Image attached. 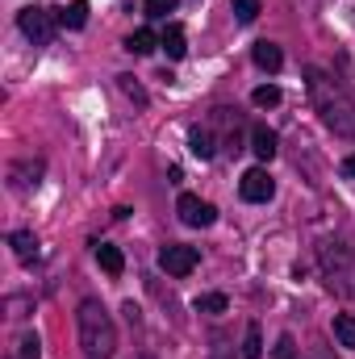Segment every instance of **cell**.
I'll use <instances>...</instances> for the list:
<instances>
[{
	"label": "cell",
	"mask_w": 355,
	"mask_h": 359,
	"mask_svg": "<svg viewBox=\"0 0 355 359\" xmlns=\"http://www.w3.org/2000/svg\"><path fill=\"white\" fill-rule=\"evenodd\" d=\"M305 92L322 126L339 138H355V100L339 80H330L322 67H305Z\"/></svg>",
	"instance_id": "6da1fadb"
},
{
	"label": "cell",
	"mask_w": 355,
	"mask_h": 359,
	"mask_svg": "<svg viewBox=\"0 0 355 359\" xmlns=\"http://www.w3.org/2000/svg\"><path fill=\"white\" fill-rule=\"evenodd\" d=\"M76 330H80V347H84V359H113L117 351V326L109 318V309L88 297L80 301V313H76Z\"/></svg>",
	"instance_id": "7a4b0ae2"
},
{
	"label": "cell",
	"mask_w": 355,
	"mask_h": 359,
	"mask_svg": "<svg viewBox=\"0 0 355 359\" xmlns=\"http://www.w3.org/2000/svg\"><path fill=\"white\" fill-rule=\"evenodd\" d=\"M17 25H21V34H25L34 46H46V42L55 38L59 17H51L46 8H34V4H29V8H21V13H17Z\"/></svg>",
	"instance_id": "3957f363"
},
{
	"label": "cell",
	"mask_w": 355,
	"mask_h": 359,
	"mask_svg": "<svg viewBox=\"0 0 355 359\" xmlns=\"http://www.w3.org/2000/svg\"><path fill=\"white\" fill-rule=\"evenodd\" d=\"M176 213H180V222H184V226H196V230H205V226H213V222H217V209H213L209 201L192 196V192H180Z\"/></svg>",
	"instance_id": "277c9868"
},
{
	"label": "cell",
	"mask_w": 355,
	"mask_h": 359,
	"mask_svg": "<svg viewBox=\"0 0 355 359\" xmlns=\"http://www.w3.org/2000/svg\"><path fill=\"white\" fill-rule=\"evenodd\" d=\"M239 196L251 201V205H264V201L276 196V180L267 176V168H251L247 176L239 180Z\"/></svg>",
	"instance_id": "5b68a950"
},
{
	"label": "cell",
	"mask_w": 355,
	"mask_h": 359,
	"mask_svg": "<svg viewBox=\"0 0 355 359\" xmlns=\"http://www.w3.org/2000/svg\"><path fill=\"white\" fill-rule=\"evenodd\" d=\"M42 176H46V163H42V159H17V163H8V188H13V192L38 188Z\"/></svg>",
	"instance_id": "8992f818"
},
{
	"label": "cell",
	"mask_w": 355,
	"mask_h": 359,
	"mask_svg": "<svg viewBox=\"0 0 355 359\" xmlns=\"http://www.w3.org/2000/svg\"><path fill=\"white\" fill-rule=\"evenodd\" d=\"M196 247H184V243H168L163 251H159V268L168 271V276H188V271L196 268Z\"/></svg>",
	"instance_id": "52a82bcc"
},
{
	"label": "cell",
	"mask_w": 355,
	"mask_h": 359,
	"mask_svg": "<svg viewBox=\"0 0 355 359\" xmlns=\"http://www.w3.org/2000/svg\"><path fill=\"white\" fill-rule=\"evenodd\" d=\"M188 151H192L196 159H213V155H217L213 126H192V130H188Z\"/></svg>",
	"instance_id": "ba28073f"
},
{
	"label": "cell",
	"mask_w": 355,
	"mask_h": 359,
	"mask_svg": "<svg viewBox=\"0 0 355 359\" xmlns=\"http://www.w3.org/2000/svg\"><path fill=\"white\" fill-rule=\"evenodd\" d=\"M351 259H355V251L347 243H326V247H322V268L330 271V276H339Z\"/></svg>",
	"instance_id": "9c48e42d"
},
{
	"label": "cell",
	"mask_w": 355,
	"mask_h": 359,
	"mask_svg": "<svg viewBox=\"0 0 355 359\" xmlns=\"http://www.w3.org/2000/svg\"><path fill=\"white\" fill-rule=\"evenodd\" d=\"M251 151L260 155V159H276V151H280V138H276V130H267V126H255L251 130Z\"/></svg>",
	"instance_id": "30bf717a"
},
{
	"label": "cell",
	"mask_w": 355,
	"mask_h": 359,
	"mask_svg": "<svg viewBox=\"0 0 355 359\" xmlns=\"http://www.w3.org/2000/svg\"><path fill=\"white\" fill-rule=\"evenodd\" d=\"M251 59H255V67H264V72H280V67H284V55H280L276 42H255V46H251Z\"/></svg>",
	"instance_id": "8fae6325"
},
{
	"label": "cell",
	"mask_w": 355,
	"mask_h": 359,
	"mask_svg": "<svg viewBox=\"0 0 355 359\" xmlns=\"http://www.w3.org/2000/svg\"><path fill=\"white\" fill-rule=\"evenodd\" d=\"M8 247H13V255H17L21 264H34V259H38V238H34L29 230H17V234H8Z\"/></svg>",
	"instance_id": "7c38bea8"
},
{
	"label": "cell",
	"mask_w": 355,
	"mask_h": 359,
	"mask_svg": "<svg viewBox=\"0 0 355 359\" xmlns=\"http://www.w3.org/2000/svg\"><path fill=\"white\" fill-rule=\"evenodd\" d=\"M159 46L168 50V59H184V50H188V34H184V25H168L163 38H159Z\"/></svg>",
	"instance_id": "4fadbf2b"
},
{
	"label": "cell",
	"mask_w": 355,
	"mask_h": 359,
	"mask_svg": "<svg viewBox=\"0 0 355 359\" xmlns=\"http://www.w3.org/2000/svg\"><path fill=\"white\" fill-rule=\"evenodd\" d=\"M59 25H67V29H84V25H88V0H72L67 8H59Z\"/></svg>",
	"instance_id": "5bb4252c"
},
{
	"label": "cell",
	"mask_w": 355,
	"mask_h": 359,
	"mask_svg": "<svg viewBox=\"0 0 355 359\" xmlns=\"http://www.w3.org/2000/svg\"><path fill=\"white\" fill-rule=\"evenodd\" d=\"M96 264H100V268L109 271V276H121V271H126V255H121L117 247L100 243V247H96Z\"/></svg>",
	"instance_id": "9a60e30c"
},
{
	"label": "cell",
	"mask_w": 355,
	"mask_h": 359,
	"mask_svg": "<svg viewBox=\"0 0 355 359\" xmlns=\"http://www.w3.org/2000/svg\"><path fill=\"white\" fill-rule=\"evenodd\" d=\"M155 46H159V38H155V29H147V25L126 38V50H130V55H151Z\"/></svg>",
	"instance_id": "2e32d148"
},
{
	"label": "cell",
	"mask_w": 355,
	"mask_h": 359,
	"mask_svg": "<svg viewBox=\"0 0 355 359\" xmlns=\"http://www.w3.org/2000/svg\"><path fill=\"white\" fill-rule=\"evenodd\" d=\"M243 359H264V334H260L255 322L243 330Z\"/></svg>",
	"instance_id": "e0dca14e"
},
{
	"label": "cell",
	"mask_w": 355,
	"mask_h": 359,
	"mask_svg": "<svg viewBox=\"0 0 355 359\" xmlns=\"http://www.w3.org/2000/svg\"><path fill=\"white\" fill-rule=\"evenodd\" d=\"M226 292H201L196 297V313H226Z\"/></svg>",
	"instance_id": "ac0fdd59"
},
{
	"label": "cell",
	"mask_w": 355,
	"mask_h": 359,
	"mask_svg": "<svg viewBox=\"0 0 355 359\" xmlns=\"http://www.w3.org/2000/svg\"><path fill=\"white\" fill-rule=\"evenodd\" d=\"M335 339H339V347H355V318L351 313H339L335 318Z\"/></svg>",
	"instance_id": "d6986e66"
},
{
	"label": "cell",
	"mask_w": 355,
	"mask_h": 359,
	"mask_svg": "<svg viewBox=\"0 0 355 359\" xmlns=\"http://www.w3.org/2000/svg\"><path fill=\"white\" fill-rule=\"evenodd\" d=\"M251 104H255V109H276V104H280V88H276V84H260V88L251 92Z\"/></svg>",
	"instance_id": "ffe728a7"
},
{
	"label": "cell",
	"mask_w": 355,
	"mask_h": 359,
	"mask_svg": "<svg viewBox=\"0 0 355 359\" xmlns=\"http://www.w3.org/2000/svg\"><path fill=\"white\" fill-rule=\"evenodd\" d=\"M4 313H8V318H29V313H34V297H17V292L4 297Z\"/></svg>",
	"instance_id": "44dd1931"
},
{
	"label": "cell",
	"mask_w": 355,
	"mask_h": 359,
	"mask_svg": "<svg viewBox=\"0 0 355 359\" xmlns=\"http://www.w3.org/2000/svg\"><path fill=\"white\" fill-rule=\"evenodd\" d=\"M17 359H42L38 334H21V339H17Z\"/></svg>",
	"instance_id": "7402d4cb"
},
{
	"label": "cell",
	"mask_w": 355,
	"mask_h": 359,
	"mask_svg": "<svg viewBox=\"0 0 355 359\" xmlns=\"http://www.w3.org/2000/svg\"><path fill=\"white\" fill-rule=\"evenodd\" d=\"M230 8H234V17H239L243 25H251V21L260 17V0H230Z\"/></svg>",
	"instance_id": "603a6c76"
},
{
	"label": "cell",
	"mask_w": 355,
	"mask_h": 359,
	"mask_svg": "<svg viewBox=\"0 0 355 359\" xmlns=\"http://www.w3.org/2000/svg\"><path fill=\"white\" fill-rule=\"evenodd\" d=\"M117 80H121V92H126L134 104H147V92H142V84H138L134 76H117Z\"/></svg>",
	"instance_id": "cb8c5ba5"
},
{
	"label": "cell",
	"mask_w": 355,
	"mask_h": 359,
	"mask_svg": "<svg viewBox=\"0 0 355 359\" xmlns=\"http://www.w3.org/2000/svg\"><path fill=\"white\" fill-rule=\"evenodd\" d=\"M293 347H297V343H293V334H280L272 355H276V359H297V351H293Z\"/></svg>",
	"instance_id": "d4e9b609"
},
{
	"label": "cell",
	"mask_w": 355,
	"mask_h": 359,
	"mask_svg": "<svg viewBox=\"0 0 355 359\" xmlns=\"http://www.w3.org/2000/svg\"><path fill=\"white\" fill-rule=\"evenodd\" d=\"M180 0H147V17H168Z\"/></svg>",
	"instance_id": "484cf974"
},
{
	"label": "cell",
	"mask_w": 355,
	"mask_h": 359,
	"mask_svg": "<svg viewBox=\"0 0 355 359\" xmlns=\"http://www.w3.org/2000/svg\"><path fill=\"white\" fill-rule=\"evenodd\" d=\"M343 176L355 180V155H347V159H343Z\"/></svg>",
	"instance_id": "4316f807"
},
{
	"label": "cell",
	"mask_w": 355,
	"mask_h": 359,
	"mask_svg": "<svg viewBox=\"0 0 355 359\" xmlns=\"http://www.w3.org/2000/svg\"><path fill=\"white\" fill-rule=\"evenodd\" d=\"M305 359H335V355H330V351H309Z\"/></svg>",
	"instance_id": "83f0119b"
}]
</instances>
